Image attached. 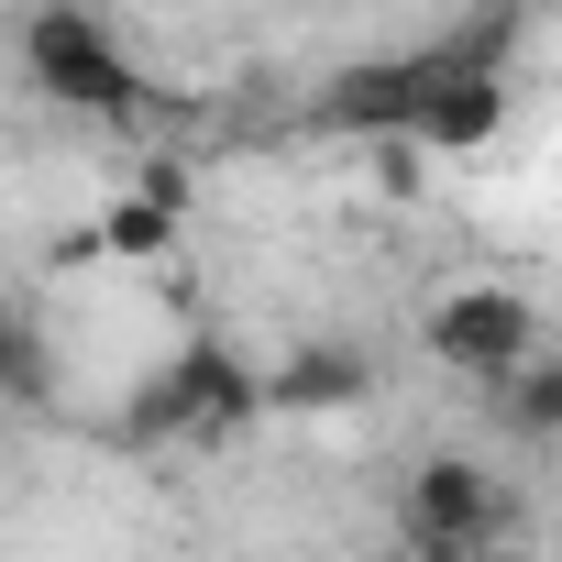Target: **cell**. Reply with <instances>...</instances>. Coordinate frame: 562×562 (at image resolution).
Listing matches in <instances>:
<instances>
[{
	"label": "cell",
	"instance_id": "cell-1",
	"mask_svg": "<svg viewBox=\"0 0 562 562\" xmlns=\"http://www.w3.org/2000/svg\"><path fill=\"white\" fill-rule=\"evenodd\" d=\"M23 78L56 111H89V122H133L144 111V67L122 56V34L89 12V0H34L23 12Z\"/></svg>",
	"mask_w": 562,
	"mask_h": 562
},
{
	"label": "cell",
	"instance_id": "cell-2",
	"mask_svg": "<svg viewBox=\"0 0 562 562\" xmlns=\"http://www.w3.org/2000/svg\"><path fill=\"white\" fill-rule=\"evenodd\" d=\"M452 89V67H441V45H408V56H353L321 100H310V122L321 133H353V144H419V122H430V100Z\"/></svg>",
	"mask_w": 562,
	"mask_h": 562
},
{
	"label": "cell",
	"instance_id": "cell-3",
	"mask_svg": "<svg viewBox=\"0 0 562 562\" xmlns=\"http://www.w3.org/2000/svg\"><path fill=\"white\" fill-rule=\"evenodd\" d=\"M419 342H430L452 375L496 386V375H518V364L540 353V299H529V288H507V276H474V288H452V299L419 321Z\"/></svg>",
	"mask_w": 562,
	"mask_h": 562
},
{
	"label": "cell",
	"instance_id": "cell-4",
	"mask_svg": "<svg viewBox=\"0 0 562 562\" xmlns=\"http://www.w3.org/2000/svg\"><path fill=\"white\" fill-rule=\"evenodd\" d=\"M397 518H419V529H452V540H474V551H496L507 529H518V496L474 463V452H430L419 474H408V496H397Z\"/></svg>",
	"mask_w": 562,
	"mask_h": 562
},
{
	"label": "cell",
	"instance_id": "cell-5",
	"mask_svg": "<svg viewBox=\"0 0 562 562\" xmlns=\"http://www.w3.org/2000/svg\"><path fill=\"white\" fill-rule=\"evenodd\" d=\"M364 397H375V364L353 342H299L288 364L265 375V408L276 419H331V408H364Z\"/></svg>",
	"mask_w": 562,
	"mask_h": 562
},
{
	"label": "cell",
	"instance_id": "cell-6",
	"mask_svg": "<svg viewBox=\"0 0 562 562\" xmlns=\"http://www.w3.org/2000/svg\"><path fill=\"white\" fill-rule=\"evenodd\" d=\"M188 386H199V441H232V430L276 419V408H265V375H254L232 342H188Z\"/></svg>",
	"mask_w": 562,
	"mask_h": 562
},
{
	"label": "cell",
	"instance_id": "cell-7",
	"mask_svg": "<svg viewBox=\"0 0 562 562\" xmlns=\"http://www.w3.org/2000/svg\"><path fill=\"white\" fill-rule=\"evenodd\" d=\"M507 111H518L507 78H452V89L430 100L419 144H430V155H496V144H507Z\"/></svg>",
	"mask_w": 562,
	"mask_h": 562
},
{
	"label": "cell",
	"instance_id": "cell-8",
	"mask_svg": "<svg viewBox=\"0 0 562 562\" xmlns=\"http://www.w3.org/2000/svg\"><path fill=\"white\" fill-rule=\"evenodd\" d=\"M122 441H133V452H166V441H199V386H188V353L122 386Z\"/></svg>",
	"mask_w": 562,
	"mask_h": 562
},
{
	"label": "cell",
	"instance_id": "cell-9",
	"mask_svg": "<svg viewBox=\"0 0 562 562\" xmlns=\"http://www.w3.org/2000/svg\"><path fill=\"white\" fill-rule=\"evenodd\" d=\"M56 397V342L34 331L23 299H0V419H45Z\"/></svg>",
	"mask_w": 562,
	"mask_h": 562
},
{
	"label": "cell",
	"instance_id": "cell-10",
	"mask_svg": "<svg viewBox=\"0 0 562 562\" xmlns=\"http://www.w3.org/2000/svg\"><path fill=\"white\" fill-rule=\"evenodd\" d=\"M485 408H496L507 441H540V452H551V441H562V353H529L518 375H496Z\"/></svg>",
	"mask_w": 562,
	"mask_h": 562
},
{
	"label": "cell",
	"instance_id": "cell-11",
	"mask_svg": "<svg viewBox=\"0 0 562 562\" xmlns=\"http://www.w3.org/2000/svg\"><path fill=\"white\" fill-rule=\"evenodd\" d=\"M452 78H507V45H518V0H485V12H463L452 34H430Z\"/></svg>",
	"mask_w": 562,
	"mask_h": 562
},
{
	"label": "cell",
	"instance_id": "cell-12",
	"mask_svg": "<svg viewBox=\"0 0 562 562\" xmlns=\"http://www.w3.org/2000/svg\"><path fill=\"white\" fill-rule=\"evenodd\" d=\"M100 243H111V265H155V254L177 243V210H155V199H111V210H100Z\"/></svg>",
	"mask_w": 562,
	"mask_h": 562
},
{
	"label": "cell",
	"instance_id": "cell-13",
	"mask_svg": "<svg viewBox=\"0 0 562 562\" xmlns=\"http://www.w3.org/2000/svg\"><path fill=\"white\" fill-rule=\"evenodd\" d=\"M364 155H375V188H386V199H419V188H430V144L397 133V144H364Z\"/></svg>",
	"mask_w": 562,
	"mask_h": 562
},
{
	"label": "cell",
	"instance_id": "cell-14",
	"mask_svg": "<svg viewBox=\"0 0 562 562\" xmlns=\"http://www.w3.org/2000/svg\"><path fill=\"white\" fill-rule=\"evenodd\" d=\"M89 265H111L100 221H67V232H45V276H89Z\"/></svg>",
	"mask_w": 562,
	"mask_h": 562
},
{
	"label": "cell",
	"instance_id": "cell-15",
	"mask_svg": "<svg viewBox=\"0 0 562 562\" xmlns=\"http://www.w3.org/2000/svg\"><path fill=\"white\" fill-rule=\"evenodd\" d=\"M133 199H155V210H188V166H177V155H144V166H133Z\"/></svg>",
	"mask_w": 562,
	"mask_h": 562
},
{
	"label": "cell",
	"instance_id": "cell-16",
	"mask_svg": "<svg viewBox=\"0 0 562 562\" xmlns=\"http://www.w3.org/2000/svg\"><path fill=\"white\" fill-rule=\"evenodd\" d=\"M474 562H518V551H507V540H496V551H474Z\"/></svg>",
	"mask_w": 562,
	"mask_h": 562
}]
</instances>
